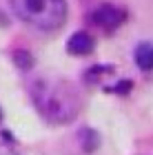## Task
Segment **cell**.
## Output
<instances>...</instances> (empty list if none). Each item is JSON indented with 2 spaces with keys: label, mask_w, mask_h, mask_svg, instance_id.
<instances>
[{
  "label": "cell",
  "mask_w": 153,
  "mask_h": 155,
  "mask_svg": "<svg viewBox=\"0 0 153 155\" xmlns=\"http://www.w3.org/2000/svg\"><path fill=\"white\" fill-rule=\"evenodd\" d=\"M78 140H80V146L87 153H91V151H95L100 146V135L91 129V126H82L80 133H78Z\"/></svg>",
  "instance_id": "8992f818"
},
{
  "label": "cell",
  "mask_w": 153,
  "mask_h": 155,
  "mask_svg": "<svg viewBox=\"0 0 153 155\" xmlns=\"http://www.w3.org/2000/svg\"><path fill=\"white\" fill-rule=\"evenodd\" d=\"M13 55V64H16L18 69H22V71H29V69L33 67V58H31V53L29 51H25V49H16V51L11 53Z\"/></svg>",
  "instance_id": "52a82bcc"
},
{
  "label": "cell",
  "mask_w": 153,
  "mask_h": 155,
  "mask_svg": "<svg viewBox=\"0 0 153 155\" xmlns=\"http://www.w3.org/2000/svg\"><path fill=\"white\" fill-rule=\"evenodd\" d=\"M18 20L36 31H55L65 25L69 7L67 0H9Z\"/></svg>",
  "instance_id": "7a4b0ae2"
},
{
  "label": "cell",
  "mask_w": 153,
  "mask_h": 155,
  "mask_svg": "<svg viewBox=\"0 0 153 155\" xmlns=\"http://www.w3.org/2000/svg\"><path fill=\"white\" fill-rule=\"evenodd\" d=\"M0 120H2V111H0Z\"/></svg>",
  "instance_id": "30bf717a"
},
{
  "label": "cell",
  "mask_w": 153,
  "mask_h": 155,
  "mask_svg": "<svg viewBox=\"0 0 153 155\" xmlns=\"http://www.w3.org/2000/svg\"><path fill=\"white\" fill-rule=\"evenodd\" d=\"M29 95L40 117L55 126L73 122L82 109V95L78 87L60 75L33 78L29 84Z\"/></svg>",
  "instance_id": "6da1fadb"
},
{
  "label": "cell",
  "mask_w": 153,
  "mask_h": 155,
  "mask_svg": "<svg viewBox=\"0 0 153 155\" xmlns=\"http://www.w3.org/2000/svg\"><path fill=\"white\" fill-rule=\"evenodd\" d=\"M0 155H20L16 149H11V146L9 144H2V142H0Z\"/></svg>",
  "instance_id": "9c48e42d"
},
{
  "label": "cell",
  "mask_w": 153,
  "mask_h": 155,
  "mask_svg": "<svg viewBox=\"0 0 153 155\" xmlns=\"http://www.w3.org/2000/svg\"><path fill=\"white\" fill-rule=\"evenodd\" d=\"M133 60L142 71H153V42L151 40H144L135 47Z\"/></svg>",
  "instance_id": "5b68a950"
},
{
  "label": "cell",
  "mask_w": 153,
  "mask_h": 155,
  "mask_svg": "<svg viewBox=\"0 0 153 155\" xmlns=\"http://www.w3.org/2000/svg\"><path fill=\"white\" fill-rule=\"evenodd\" d=\"M129 89H131V82H120L115 87H107V91H115V93H127Z\"/></svg>",
  "instance_id": "ba28073f"
},
{
  "label": "cell",
  "mask_w": 153,
  "mask_h": 155,
  "mask_svg": "<svg viewBox=\"0 0 153 155\" xmlns=\"http://www.w3.org/2000/svg\"><path fill=\"white\" fill-rule=\"evenodd\" d=\"M93 49H95V40L87 31H75L67 40V51L71 55H89V53H93Z\"/></svg>",
  "instance_id": "277c9868"
},
{
  "label": "cell",
  "mask_w": 153,
  "mask_h": 155,
  "mask_svg": "<svg viewBox=\"0 0 153 155\" xmlns=\"http://www.w3.org/2000/svg\"><path fill=\"white\" fill-rule=\"evenodd\" d=\"M124 20H127V9H122L120 5H111V2L95 7L89 13V22L102 31H115L120 25H124Z\"/></svg>",
  "instance_id": "3957f363"
}]
</instances>
